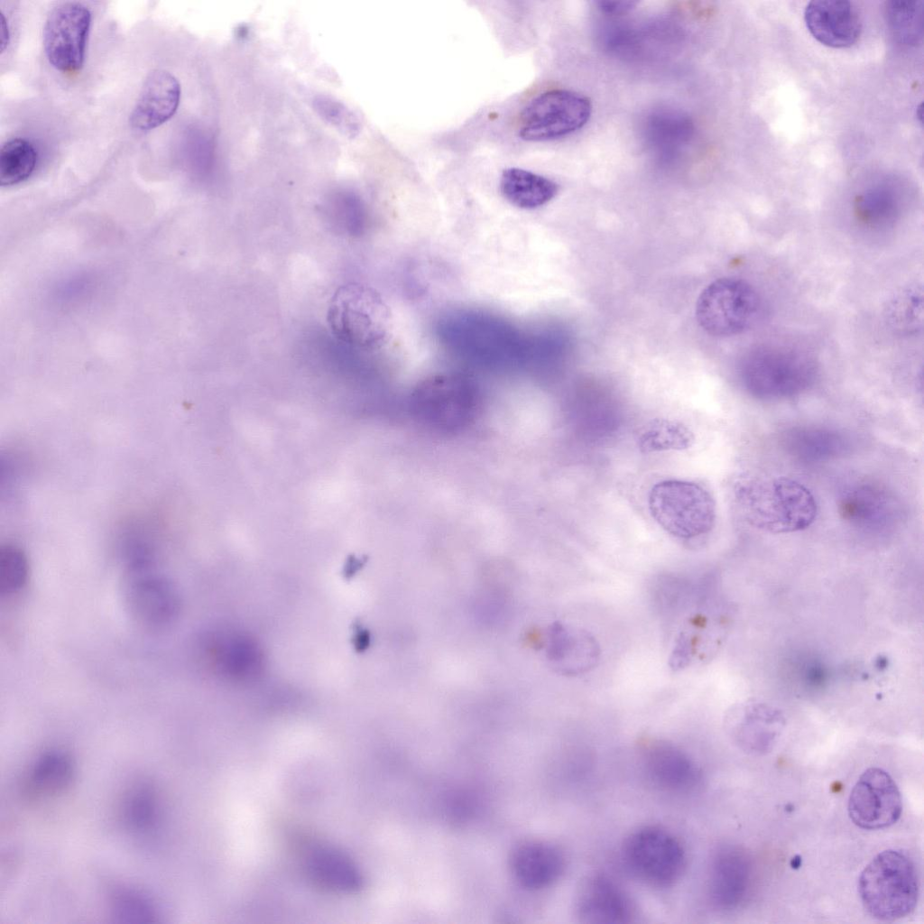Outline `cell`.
<instances>
[{"mask_svg":"<svg viewBox=\"0 0 924 924\" xmlns=\"http://www.w3.org/2000/svg\"><path fill=\"white\" fill-rule=\"evenodd\" d=\"M735 495L745 521L766 532L799 531L817 518L815 496L807 486L790 477L745 478L736 484Z\"/></svg>","mask_w":924,"mask_h":924,"instance_id":"1","label":"cell"},{"mask_svg":"<svg viewBox=\"0 0 924 924\" xmlns=\"http://www.w3.org/2000/svg\"><path fill=\"white\" fill-rule=\"evenodd\" d=\"M326 320L338 341L362 350L383 346L392 329L391 311L382 295L360 282L345 283L334 291Z\"/></svg>","mask_w":924,"mask_h":924,"instance_id":"2","label":"cell"},{"mask_svg":"<svg viewBox=\"0 0 924 924\" xmlns=\"http://www.w3.org/2000/svg\"><path fill=\"white\" fill-rule=\"evenodd\" d=\"M858 893L873 919L893 921L906 917L915 909L919 898L914 864L898 850L879 853L862 871Z\"/></svg>","mask_w":924,"mask_h":924,"instance_id":"3","label":"cell"},{"mask_svg":"<svg viewBox=\"0 0 924 924\" xmlns=\"http://www.w3.org/2000/svg\"><path fill=\"white\" fill-rule=\"evenodd\" d=\"M817 376L815 361L785 346H763L751 351L741 365L745 390L754 398L776 401L807 391Z\"/></svg>","mask_w":924,"mask_h":924,"instance_id":"4","label":"cell"},{"mask_svg":"<svg viewBox=\"0 0 924 924\" xmlns=\"http://www.w3.org/2000/svg\"><path fill=\"white\" fill-rule=\"evenodd\" d=\"M621 858L633 876L658 889L679 882L688 862L681 840L658 825H645L632 831L622 845Z\"/></svg>","mask_w":924,"mask_h":924,"instance_id":"5","label":"cell"},{"mask_svg":"<svg viewBox=\"0 0 924 924\" xmlns=\"http://www.w3.org/2000/svg\"><path fill=\"white\" fill-rule=\"evenodd\" d=\"M654 521L669 534L692 539L709 532L716 522L713 495L702 485L670 479L654 485L648 497Z\"/></svg>","mask_w":924,"mask_h":924,"instance_id":"6","label":"cell"},{"mask_svg":"<svg viewBox=\"0 0 924 924\" xmlns=\"http://www.w3.org/2000/svg\"><path fill=\"white\" fill-rule=\"evenodd\" d=\"M761 308L756 290L746 281L722 277L710 282L696 302V319L713 337H732L744 332L755 321Z\"/></svg>","mask_w":924,"mask_h":924,"instance_id":"7","label":"cell"},{"mask_svg":"<svg viewBox=\"0 0 924 924\" xmlns=\"http://www.w3.org/2000/svg\"><path fill=\"white\" fill-rule=\"evenodd\" d=\"M590 99L573 90L557 88L531 99L519 117L518 136L527 142H545L582 129L592 115Z\"/></svg>","mask_w":924,"mask_h":924,"instance_id":"8","label":"cell"},{"mask_svg":"<svg viewBox=\"0 0 924 924\" xmlns=\"http://www.w3.org/2000/svg\"><path fill=\"white\" fill-rule=\"evenodd\" d=\"M124 592L130 614L148 628H164L178 616L177 589L169 578L151 567L150 561L129 565Z\"/></svg>","mask_w":924,"mask_h":924,"instance_id":"9","label":"cell"},{"mask_svg":"<svg viewBox=\"0 0 924 924\" xmlns=\"http://www.w3.org/2000/svg\"><path fill=\"white\" fill-rule=\"evenodd\" d=\"M91 13L84 5L65 2L48 14L42 32L49 62L63 73H75L84 63Z\"/></svg>","mask_w":924,"mask_h":924,"instance_id":"10","label":"cell"},{"mask_svg":"<svg viewBox=\"0 0 924 924\" xmlns=\"http://www.w3.org/2000/svg\"><path fill=\"white\" fill-rule=\"evenodd\" d=\"M848 815L863 829H882L901 818L902 801L897 784L890 774L878 767L865 770L851 790Z\"/></svg>","mask_w":924,"mask_h":924,"instance_id":"11","label":"cell"},{"mask_svg":"<svg viewBox=\"0 0 924 924\" xmlns=\"http://www.w3.org/2000/svg\"><path fill=\"white\" fill-rule=\"evenodd\" d=\"M578 921L589 924L633 922L636 908L630 894L613 877L595 871L579 882L574 898Z\"/></svg>","mask_w":924,"mask_h":924,"instance_id":"12","label":"cell"},{"mask_svg":"<svg viewBox=\"0 0 924 924\" xmlns=\"http://www.w3.org/2000/svg\"><path fill=\"white\" fill-rule=\"evenodd\" d=\"M639 762L648 781L662 791L685 793L701 781V772L690 755L664 740H649L639 747Z\"/></svg>","mask_w":924,"mask_h":924,"instance_id":"13","label":"cell"},{"mask_svg":"<svg viewBox=\"0 0 924 924\" xmlns=\"http://www.w3.org/2000/svg\"><path fill=\"white\" fill-rule=\"evenodd\" d=\"M838 511L847 523L862 530L874 531L895 523L900 505L893 494L884 486L859 482L842 492Z\"/></svg>","mask_w":924,"mask_h":924,"instance_id":"14","label":"cell"},{"mask_svg":"<svg viewBox=\"0 0 924 924\" xmlns=\"http://www.w3.org/2000/svg\"><path fill=\"white\" fill-rule=\"evenodd\" d=\"M804 21L818 42L836 49L854 45L862 31L858 11L848 1H811L805 8Z\"/></svg>","mask_w":924,"mask_h":924,"instance_id":"15","label":"cell"},{"mask_svg":"<svg viewBox=\"0 0 924 924\" xmlns=\"http://www.w3.org/2000/svg\"><path fill=\"white\" fill-rule=\"evenodd\" d=\"M567 865L566 855L558 845L543 840H528L517 845L509 858L511 873L528 890H541L554 884Z\"/></svg>","mask_w":924,"mask_h":924,"instance_id":"16","label":"cell"},{"mask_svg":"<svg viewBox=\"0 0 924 924\" xmlns=\"http://www.w3.org/2000/svg\"><path fill=\"white\" fill-rule=\"evenodd\" d=\"M642 123V136L646 147L662 163L674 162L695 134L691 117L674 107L653 108Z\"/></svg>","mask_w":924,"mask_h":924,"instance_id":"17","label":"cell"},{"mask_svg":"<svg viewBox=\"0 0 924 924\" xmlns=\"http://www.w3.org/2000/svg\"><path fill=\"white\" fill-rule=\"evenodd\" d=\"M749 879V866L744 854L735 846L716 848L709 860L707 894L711 904L719 910H730L743 900Z\"/></svg>","mask_w":924,"mask_h":924,"instance_id":"18","label":"cell"},{"mask_svg":"<svg viewBox=\"0 0 924 924\" xmlns=\"http://www.w3.org/2000/svg\"><path fill=\"white\" fill-rule=\"evenodd\" d=\"M180 93V85L171 72L151 71L130 115L131 126L144 132L170 120L178 109Z\"/></svg>","mask_w":924,"mask_h":924,"instance_id":"19","label":"cell"},{"mask_svg":"<svg viewBox=\"0 0 924 924\" xmlns=\"http://www.w3.org/2000/svg\"><path fill=\"white\" fill-rule=\"evenodd\" d=\"M548 658L559 663L566 675H578L593 669L598 661L600 649L596 640L587 631L554 623L549 631Z\"/></svg>","mask_w":924,"mask_h":924,"instance_id":"20","label":"cell"},{"mask_svg":"<svg viewBox=\"0 0 924 924\" xmlns=\"http://www.w3.org/2000/svg\"><path fill=\"white\" fill-rule=\"evenodd\" d=\"M787 451L808 463L831 460L846 453L848 439L837 430L821 427H798L784 437Z\"/></svg>","mask_w":924,"mask_h":924,"instance_id":"21","label":"cell"},{"mask_svg":"<svg viewBox=\"0 0 924 924\" xmlns=\"http://www.w3.org/2000/svg\"><path fill=\"white\" fill-rule=\"evenodd\" d=\"M500 189L512 205L534 209L552 200L559 192V185L541 174L512 167L503 171Z\"/></svg>","mask_w":924,"mask_h":924,"instance_id":"22","label":"cell"},{"mask_svg":"<svg viewBox=\"0 0 924 924\" xmlns=\"http://www.w3.org/2000/svg\"><path fill=\"white\" fill-rule=\"evenodd\" d=\"M71 759L60 751L43 753L32 766L28 778L29 792L34 796L61 793L73 779Z\"/></svg>","mask_w":924,"mask_h":924,"instance_id":"23","label":"cell"},{"mask_svg":"<svg viewBox=\"0 0 924 924\" xmlns=\"http://www.w3.org/2000/svg\"><path fill=\"white\" fill-rule=\"evenodd\" d=\"M695 436L683 423L669 419H653L641 430L638 447L642 453L683 450L690 448Z\"/></svg>","mask_w":924,"mask_h":924,"instance_id":"24","label":"cell"},{"mask_svg":"<svg viewBox=\"0 0 924 924\" xmlns=\"http://www.w3.org/2000/svg\"><path fill=\"white\" fill-rule=\"evenodd\" d=\"M900 201L896 192L885 185L865 190L856 199L855 214L869 227H882L896 219Z\"/></svg>","mask_w":924,"mask_h":924,"instance_id":"25","label":"cell"},{"mask_svg":"<svg viewBox=\"0 0 924 924\" xmlns=\"http://www.w3.org/2000/svg\"><path fill=\"white\" fill-rule=\"evenodd\" d=\"M37 162V152L24 138H12L1 146L0 184L2 187L16 185L27 180Z\"/></svg>","mask_w":924,"mask_h":924,"instance_id":"26","label":"cell"},{"mask_svg":"<svg viewBox=\"0 0 924 924\" xmlns=\"http://www.w3.org/2000/svg\"><path fill=\"white\" fill-rule=\"evenodd\" d=\"M885 16L893 37L905 45H917L922 39L923 2L890 1Z\"/></svg>","mask_w":924,"mask_h":924,"instance_id":"27","label":"cell"},{"mask_svg":"<svg viewBox=\"0 0 924 924\" xmlns=\"http://www.w3.org/2000/svg\"><path fill=\"white\" fill-rule=\"evenodd\" d=\"M890 324L900 332H918L922 328L923 295L921 286H910L899 292L887 307Z\"/></svg>","mask_w":924,"mask_h":924,"instance_id":"28","label":"cell"},{"mask_svg":"<svg viewBox=\"0 0 924 924\" xmlns=\"http://www.w3.org/2000/svg\"><path fill=\"white\" fill-rule=\"evenodd\" d=\"M313 873L328 885L356 889L361 878L356 868L344 857L328 850H319L310 857Z\"/></svg>","mask_w":924,"mask_h":924,"instance_id":"29","label":"cell"},{"mask_svg":"<svg viewBox=\"0 0 924 924\" xmlns=\"http://www.w3.org/2000/svg\"><path fill=\"white\" fill-rule=\"evenodd\" d=\"M29 564L25 553L16 545L5 544L0 549V594L11 595L27 582Z\"/></svg>","mask_w":924,"mask_h":924,"instance_id":"30","label":"cell"},{"mask_svg":"<svg viewBox=\"0 0 924 924\" xmlns=\"http://www.w3.org/2000/svg\"><path fill=\"white\" fill-rule=\"evenodd\" d=\"M156 799L149 787L141 785L132 790L124 805V817L131 828L143 830L156 819Z\"/></svg>","mask_w":924,"mask_h":924,"instance_id":"31","label":"cell"},{"mask_svg":"<svg viewBox=\"0 0 924 924\" xmlns=\"http://www.w3.org/2000/svg\"><path fill=\"white\" fill-rule=\"evenodd\" d=\"M113 916L124 922L152 921L155 912L141 895L129 891H118L112 898Z\"/></svg>","mask_w":924,"mask_h":924,"instance_id":"32","label":"cell"},{"mask_svg":"<svg viewBox=\"0 0 924 924\" xmlns=\"http://www.w3.org/2000/svg\"><path fill=\"white\" fill-rule=\"evenodd\" d=\"M313 106L320 116L344 134L352 136L358 131L359 124L356 115L335 97L318 95L313 98Z\"/></svg>","mask_w":924,"mask_h":924,"instance_id":"33","label":"cell"},{"mask_svg":"<svg viewBox=\"0 0 924 924\" xmlns=\"http://www.w3.org/2000/svg\"><path fill=\"white\" fill-rule=\"evenodd\" d=\"M597 8L606 15H623L632 10L636 3L632 1H600Z\"/></svg>","mask_w":924,"mask_h":924,"instance_id":"34","label":"cell"},{"mask_svg":"<svg viewBox=\"0 0 924 924\" xmlns=\"http://www.w3.org/2000/svg\"><path fill=\"white\" fill-rule=\"evenodd\" d=\"M1 53L8 47L10 42V32L5 14H1Z\"/></svg>","mask_w":924,"mask_h":924,"instance_id":"35","label":"cell"}]
</instances>
